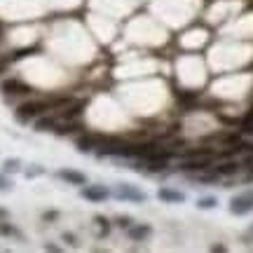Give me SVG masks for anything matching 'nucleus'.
<instances>
[{"mask_svg": "<svg viewBox=\"0 0 253 253\" xmlns=\"http://www.w3.org/2000/svg\"><path fill=\"white\" fill-rule=\"evenodd\" d=\"M47 110H52V103L49 99H33V101H26V103H21L17 108V120L19 122H31V120L40 118L42 113Z\"/></svg>", "mask_w": 253, "mask_h": 253, "instance_id": "1", "label": "nucleus"}, {"mask_svg": "<svg viewBox=\"0 0 253 253\" xmlns=\"http://www.w3.org/2000/svg\"><path fill=\"white\" fill-rule=\"evenodd\" d=\"M230 211H232L235 216H244V213L253 211V190L237 195V197L230 202Z\"/></svg>", "mask_w": 253, "mask_h": 253, "instance_id": "2", "label": "nucleus"}, {"mask_svg": "<svg viewBox=\"0 0 253 253\" xmlns=\"http://www.w3.org/2000/svg\"><path fill=\"white\" fill-rule=\"evenodd\" d=\"M2 91H5L7 96H21V94H28L31 87H28L26 82L17 80V78H9V80L2 82Z\"/></svg>", "mask_w": 253, "mask_h": 253, "instance_id": "3", "label": "nucleus"}, {"mask_svg": "<svg viewBox=\"0 0 253 253\" xmlns=\"http://www.w3.org/2000/svg\"><path fill=\"white\" fill-rule=\"evenodd\" d=\"M120 199H126V202H143L145 199V195L141 192V190H136V188H131V185H118V192H115Z\"/></svg>", "mask_w": 253, "mask_h": 253, "instance_id": "4", "label": "nucleus"}, {"mask_svg": "<svg viewBox=\"0 0 253 253\" xmlns=\"http://www.w3.org/2000/svg\"><path fill=\"white\" fill-rule=\"evenodd\" d=\"M82 197L89 199V202H103V199H108V190L103 185H89V188L82 190Z\"/></svg>", "mask_w": 253, "mask_h": 253, "instance_id": "5", "label": "nucleus"}, {"mask_svg": "<svg viewBox=\"0 0 253 253\" xmlns=\"http://www.w3.org/2000/svg\"><path fill=\"white\" fill-rule=\"evenodd\" d=\"M181 169H185V171H202V169H209V160H204V157H188L181 164Z\"/></svg>", "mask_w": 253, "mask_h": 253, "instance_id": "6", "label": "nucleus"}, {"mask_svg": "<svg viewBox=\"0 0 253 253\" xmlns=\"http://www.w3.org/2000/svg\"><path fill=\"white\" fill-rule=\"evenodd\" d=\"M160 199H162V202H171V204H178V202H183V199H185V195H183V192H178V190L162 188V190H160Z\"/></svg>", "mask_w": 253, "mask_h": 253, "instance_id": "7", "label": "nucleus"}, {"mask_svg": "<svg viewBox=\"0 0 253 253\" xmlns=\"http://www.w3.org/2000/svg\"><path fill=\"white\" fill-rule=\"evenodd\" d=\"M59 176H61L63 181L73 183V185H84V183H87V178H84L80 171H71V169H63V171H59Z\"/></svg>", "mask_w": 253, "mask_h": 253, "instance_id": "8", "label": "nucleus"}, {"mask_svg": "<svg viewBox=\"0 0 253 253\" xmlns=\"http://www.w3.org/2000/svg\"><path fill=\"white\" fill-rule=\"evenodd\" d=\"M239 171V162H223V164H218L216 167V173L218 176H232V173H237Z\"/></svg>", "mask_w": 253, "mask_h": 253, "instance_id": "9", "label": "nucleus"}, {"mask_svg": "<svg viewBox=\"0 0 253 253\" xmlns=\"http://www.w3.org/2000/svg\"><path fill=\"white\" fill-rule=\"evenodd\" d=\"M82 115V103H75V106H66V108H61V118L63 120H73V118H80Z\"/></svg>", "mask_w": 253, "mask_h": 253, "instance_id": "10", "label": "nucleus"}, {"mask_svg": "<svg viewBox=\"0 0 253 253\" xmlns=\"http://www.w3.org/2000/svg\"><path fill=\"white\" fill-rule=\"evenodd\" d=\"M150 235V227L148 225H136V227H129V237L138 242V239H145V237Z\"/></svg>", "mask_w": 253, "mask_h": 253, "instance_id": "11", "label": "nucleus"}, {"mask_svg": "<svg viewBox=\"0 0 253 253\" xmlns=\"http://www.w3.org/2000/svg\"><path fill=\"white\" fill-rule=\"evenodd\" d=\"M96 141H99V136H84V138L78 141V148H80L82 153H89V150H94Z\"/></svg>", "mask_w": 253, "mask_h": 253, "instance_id": "12", "label": "nucleus"}, {"mask_svg": "<svg viewBox=\"0 0 253 253\" xmlns=\"http://www.w3.org/2000/svg\"><path fill=\"white\" fill-rule=\"evenodd\" d=\"M54 126H56V118H40L36 122L38 131H49V129H54Z\"/></svg>", "mask_w": 253, "mask_h": 253, "instance_id": "13", "label": "nucleus"}, {"mask_svg": "<svg viewBox=\"0 0 253 253\" xmlns=\"http://www.w3.org/2000/svg\"><path fill=\"white\" fill-rule=\"evenodd\" d=\"M197 204H199V209H213L216 207V197H202Z\"/></svg>", "mask_w": 253, "mask_h": 253, "instance_id": "14", "label": "nucleus"}, {"mask_svg": "<svg viewBox=\"0 0 253 253\" xmlns=\"http://www.w3.org/2000/svg\"><path fill=\"white\" fill-rule=\"evenodd\" d=\"M14 59H17V56H0V73L5 71V68L9 66V63L14 61Z\"/></svg>", "mask_w": 253, "mask_h": 253, "instance_id": "15", "label": "nucleus"}, {"mask_svg": "<svg viewBox=\"0 0 253 253\" xmlns=\"http://www.w3.org/2000/svg\"><path fill=\"white\" fill-rule=\"evenodd\" d=\"M5 169H7V171H17V169H19V160H7V162H5Z\"/></svg>", "mask_w": 253, "mask_h": 253, "instance_id": "16", "label": "nucleus"}, {"mask_svg": "<svg viewBox=\"0 0 253 253\" xmlns=\"http://www.w3.org/2000/svg\"><path fill=\"white\" fill-rule=\"evenodd\" d=\"M0 235H14V230L7 225H0Z\"/></svg>", "mask_w": 253, "mask_h": 253, "instance_id": "17", "label": "nucleus"}, {"mask_svg": "<svg viewBox=\"0 0 253 253\" xmlns=\"http://www.w3.org/2000/svg\"><path fill=\"white\" fill-rule=\"evenodd\" d=\"M244 242H246V244H253V227L244 235Z\"/></svg>", "mask_w": 253, "mask_h": 253, "instance_id": "18", "label": "nucleus"}, {"mask_svg": "<svg viewBox=\"0 0 253 253\" xmlns=\"http://www.w3.org/2000/svg\"><path fill=\"white\" fill-rule=\"evenodd\" d=\"M63 239H66V242H71V244H75V237L73 235H63Z\"/></svg>", "mask_w": 253, "mask_h": 253, "instance_id": "19", "label": "nucleus"}, {"mask_svg": "<svg viewBox=\"0 0 253 253\" xmlns=\"http://www.w3.org/2000/svg\"><path fill=\"white\" fill-rule=\"evenodd\" d=\"M2 188H7V181H5V178L0 176V190H2Z\"/></svg>", "mask_w": 253, "mask_h": 253, "instance_id": "20", "label": "nucleus"}]
</instances>
